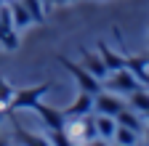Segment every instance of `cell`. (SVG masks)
Here are the masks:
<instances>
[{
	"label": "cell",
	"mask_w": 149,
	"mask_h": 146,
	"mask_svg": "<svg viewBox=\"0 0 149 146\" xmlns=\"http://www.w3.org/2000/svg\"><path fill=\"white\" fill-rule=\"evenodd\" d=\"M61 130H64L69 143H93V141H99L96 125H93L91 114H67Z\"/></svg>",
	"instance_id": "1"
},
{
	"label": "cell",
	"mask_w": 149,
	"mask_h": 146,
	"mask_svg": "<svg viewBox=\"0 0 149 146\" xmlns=\"http://www.w3.org/2000/svg\"><path fill=\"white\" fill-rule=\"evenodd\" d=\"M107 82H101L104 85V90H112V93H123V96H128V93H133V90H139L144 82L130 72L128 66H123V69H115V72H109V75L104 77Z\"/></svg>",
	"instance_id": "2"
},
{
	"label": "cell",
	"mask_w": 149,
	"mask_h": 146,
	"mask_svg": "<svg viewBox=\"0 0 149 146\" xmlns=\"http://www.w3.org/2000/svg\"><path fill=\"white\" fill-rule=\"evenodd\" d=\"M51 90V82H43V85H32V88H22V90H13L11 101L6 104L11 112H16V109H32L35 101H40L45 93Z\"/></svg>",
	"instance_id": "3"
},
{
	"label": "cell",
	"mask_w": 149,
	"mask_h": 146,
	"mask_svg": "<svg viewBox=\"0 0 149 146\" xmlns=\"http://www.w3.org/2000/svg\"><path fill=\"white\" fill-rule=\"evenodd\" d=\"M59 61H61V66L69 72V75L74 77V82L80 85V90H88V93H93V96H96L99 90L104 88V85H101V80H99V77H93L88 69H83L77 61H69V59H64V56H61Z\"/></svg>",
	"instance_id": "4"
},
{
	"label": "cell",
	"mask_w": 149,
	"mask_h": 146,
	"mask_svg": "<svg viewBox=\"0 0 149 146\" xmlns=\"http://www.w3.org/2000/svg\"><path fill=\"white\" fill-rule=\"evenodd\" d=\"M125 106V101L117 96V93H112V90H99L96 96H93V112L96 114H109V117H117V112Z\"/></svg>",
	"instance_id": "5"
},
{
	"label": "cell",
	"mask_w": 149,
	"mask_h": 146,
	"mask_svg": "<svg viewBox=\"0 0 149 146\" xmlns=\"http://www.w3.org/2000/svg\"><path fill=\"white\" fill-rule=\"evenodd\" d=\"M32 112L43 120V125L48 127V130H61V127H64V120H67L64 109H53V106L43 104V98L32 104Z\"/></svg>",
	"instance_id": "6"
},
{
	"label": "cell",
	"mask_w": 149,
	"mask_h": 146,
	"mask_svg": "<svg viewBox=\"0 0 149 146\" xmlns=\"http://www.w3.org/2000/svg\"><path fill=\"white\" fill-rule=\"evenodd\" d=\"M80 66L88 69L91 75H93V77H99V80H104V77L109 75V69H107V64L101 61L99 51H83V61H80Z\"/></svg>",
	"instance_id": "7"
},
{
	"label": "cell",
	"mask_w": 149,
	"mask_h": 146,
	"mask_svg": "<svg viewBox=\"0 0 149 146\" xmlns=\"http://www.w3.org/2000/svg\"><path fill=\"white\" fill-rule=\"evenodd\" d=\"M6 3H8V11H11V19H13V27L16 29H24V27L35 24L32 16H29V11H27V6L22 3V0H6Z\"/></svg>",
	"instance_id": "8"
},
{
	"label": "cell",
	"mask_w": 149,
	"mask_h": 146,
	"mask_svg": "<svg viewBox=\"0 0 149 146\" xmlns=\"http://www.w3.org/2000/svg\"><path fill=\"white\" fill-rule=\"evenodd\" d=\"M93 125H96V136L101 141H112L115 127H117V120L109 117V114H96V117H93Z\"/></svg>",
	"instance_id": "9"
},
{
	"label": "cell",
	"mask_w": 149,
	"mask_h": 146,
	"mask_svg": "<svg viewBox=\"0 0 149 146\" xmlns=\"http://www.w3.org/2000/svg\"><path fill=\"white\" fill-rule=\"evenodd\" d=\"M64 114H93V93H88V90H80V96L74 98L72 106L64 109Z\"/></svg>",
	"instance_id": "10"
},
{
	"label": "cell",
	"mask_w": 149,
	"mask_h": 146,
	"mask_svg": "<svg viewBox=\"0 0 149 146\" xmlns=\"http://www.w3.org/2000/svg\"><path fill=\"white\" fill-rule=\"evenodd\" d=\"M128 106L133 109V112H139V114H146L149 112V88H139V90H133V93H128Z\"/></svg>",
	"instance_id": "11"
},
{
	"label": "cell",
	"mask_w": 149,
	"mask_h": 146,
	"mask_svg": "<svg viewBox=\"0 0 149 146\" xmlns=\"http://www.w3.org/2000/svg\"><path fill=\"white\" fill-rule=\"evenodd\" d=\"M99 56H101V61L107 64V69H109V72H115V69H123V66H125V59H123V56H117V53L112 51L107 43H99Z\"/></svg>",
	"instance_id": "12"
},
{
	"label": "cell",
	"mask_w": 149,
	"mask_h": 146,
	"mask_svg": "<svg viewBox=\"0 0 149 146\" xmlns=\"http://www.w3.org/2000/svg\"><path fill=\"white\" fill-rule=\"evenodd\" d=\"M0 45L6 51H16L19 48V35L13 24H0Z\"/></svg>",
	"instance_id": "13"
},
{
	"label": "cell",
	"mask_w": 149,
	"mask_h": 146,
	"mask_svg": "<svg viewBox=\"0 0 149 146\" xmlns=\"http://www.w3.org/2000/svg\"><path fill=\"white\" fill-rule=\"evenodd\" d=\"M139 133L136 130H130V127H125V125H117L115 127V136H112V141L115 143H120V146H133V143H139Z\"/></svg>",
	"instance_id": "14"
},
{
	"label": "cell",
	"mask_w": 149,
	"mask_h": 146,
	"mask_svg": "<svg viewBox=\"0 0 149 146\" xmlns=\"http://www.w3.org/2000/svg\"><path fill=\"white\" fill-rule=\"evenodd\" d=\"M22 3L27 6V11H29V16H32L35 24H40L45 19V3H43V0H22Z\"/></svg>",
	"instance_id": "15"
},
{
	"label": "cell",
	"mask_w": 149,
	"mask_h": 146,
	"mask_svg": "<svg viewBox=\"0 0 149 146\" xmlns=\"http://www.w3.org/2000/svg\"><path fill=\"white\" fill-rule=\"evenodd\" d=\"M11 96H13V88H11L3 77H0V106H6V104L11 101Z\"/></svg>",
	"instance_id": "16"
},
{
	"label": "cell",
	"mask_w": 149,
	"mask_h": 146,
	"mask_svg": "<svg viewBox=\"0 0 149 146\" xmlns=\"http://www.w3.org/2000/svg\"><path fill=\"white\" fill-rule=\"evenodd\" d=\"M51 141L53 143H61V146H67L69 141H67V136H64V130H51Z\"/></svg>",
	"instance_id": "17"
},
{
	"label": "cell",
	"mask_w": 149,
	"mask_h": 146,
	"mask_svg": "<svg viewBox=\"0 0 149 146\" xmlns=\"http://www.w3.org/2000/svg\"><path fill=\"white\" fill-rule=\"evenodd\" d=\"M16 136L22 138V141H29V143H40V138H35V136H29V133H24L22 127H16Z\"/></svg>",
	"instance_id": "18"
},
{
	"label": "cell",
	"mask_w": 149,
	"mask_h": 146,
	"mask_svg": "<svg viewBox=\"0 0 149 146\" xmlns=\"http://www.w3.org/2000/svg\"><path fill=\"white\" fill-rule=\"evenodd\" d=\"M141 133H144V138H146V141H149V125H146V127H144V130H141Z\"/></svg>",
	"instance_id": "19"
},
{
	"label": "cell",
	"mask_w": 149,
	"mask_h": 146,
	"mask_svg": "<svg viewBox=\"0 0 149 146\" xmlns=\"http://www.w3.org/2000/svg\"><path fill=\"white\" fill-rule=\"evenodd\" d=\"M144 82H146V88H149V75H146V80H144Z\"/></svg>",
	"instance_id": "20"
},
{
	"label": "cell",
	"mask_w": 149,
	"mask_h": 146,
	"mask_svg": "<svg viewBox=\"0 0 149 146\" xmlns=\"http://www.w3.org/2000/svg\"><path fill=\"white\" fill-rule=\"evenodd\" d=\"M43 3H45V8H48V3H51V0H43Z\"/></svg>",
	"instance_id": "21"
},
{
	"label": "cell",
	"mask_w": 149,
	"mask_h": 146,
	"mask_svg": "<svg viewBox=\"0 0 149 146\" xmlns=\"http://www.w3.org/2000/svg\"><path fill=\"white\" fill-rule=\"evenodd\" d=\"M144 117H146V120H149V112H146V114H144Z\"/></svg>",
	"instance_id": "22"
},
{
	"label": "cell",
	"mask_w": 149,
	"mask_h": 146,
	"mask_svg": "<svg viewBox=\"0 0 149 146\" xmlns=\"http://www.w3.org/2000/svg\"><path fill=\"white\" fill-rule=\"evenodd\" d=\"M146 64H149V56H146Z\"/></svg>",
	"instance_id": "23"
},
{
	"label": "cell",
	"mask_w": 149,
	"mask_h": 146,
	"mask_svg": "<svg viewBox=\"0 0 149 146\" xmlns=\"http://www.w3.org/2000/svg\"><path fill=\"white\" fill-rule=\"evenodd\" d=\"M56 3H61V0H56Z\"/></svg>",
	"instance_id": "24"
},
{
	"label": "cell",
	"mask_w": 149,
	"mask_h": 146,
	"mask_svg": "<svg viewBox=\"0 0 149 146\" xmlns=\"http://www.w3.org/2000/svg\"><path fill=\"white\" fill-rule=\"evenodd\" d=\"M0 3H6V0H0Z\"/></svg>",
	"instance_id": "25"
}]
</instances>
